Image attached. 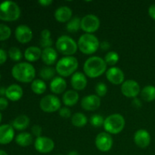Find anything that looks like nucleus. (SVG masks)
<instances>
[{"label":"nucleus","instance_id":"11","mask_svg":"<svg viewBox=\"0 0 155 155\" xmlns=\"http://www.w3.org/2000/svg\"><path fill=\"white\" fill-rule=\"evenodd\" d=\"M95 143L96 148L100 151L107 152V151H109L112 148L114 141L111 136L109 133L103 132V133H99L96 136Z\"/></svg>","mask_w":155,"mask_h":155},{"label":"nucleus","instance_id":"21","mask_svg":"<svg viewBox=\"0 0 155 155\" xmlns=\"http://www.w3.org/2000/svg\"><path fill=\"white\" fill-rule=\"evenodd\" d=\"M58 55L57 51L52 47H51V48H47L42 50L41 58L44 64L48 66H51L56 63V61H58Z\"/></svg>","mask_w":155,"mask_h":155},{"label":"nucleus","instance_id":"52","mask_svg":"<svg viewBox=\"0 0 155 155\" xmlns=\"http://www.w3.org/2000/svg\"><path fill=\"white\" fill-rule=\"evenodd\" d=\"M55 155H63V154H55Z\"/></svg>","mask_w":155,"mask_h":155},{"label":"nucleus","instance_id":"20","mask_svg":"<svg viewBox=\"0 0 155 155\" xmlns=\"http://www.w3.org/2000/svg\"><path fill=\"white\" fill-rule=\"evenodd\" d=\"M73 12L68 6H61L54 12V18L61 23L69 21L72 18Z\"/></svg>","mask_w":155,"mask_h":155},{"label":"nucleus","instance_id":"6","mask_svg":"<svg viewBox=\"0 0 155 155\" xmlns=\"http://www.w3.org/2000/svg\"><path fill=\"white\" fill-rule=\"evenodd\" d=\"M103 127L106 133L110 135L119 134L125 127V119L120 114H113L104 119Z\"/></svg>","mask_w":155,"mask_h":155},{"label":"nucleus","instance_id":"40","mask_svg":"<svg viewBox=\"0 0 155 155\" xmlns=\"http://www.w3.org/2000/svg\"><path fill=\"white\" fill-rule=\"evenodd\" d=\"M7 52L2 48H0V65L5 63V61H7Z\"/></svg>","mask_w":155,"mask_h":155},{"label":"nucleus","instance_id":"33","mask_svg":"<svg viewBox=\"0 0 155 155\" xmlns=\"http://www.w3.org/2000/svg\"><path fill=\"white\" fill-rule=\"evenodd\" d=\"M8 56L14 61H19L22 59L23 54L21 49L18 47H12L8 50Z\"/></svg>","mask_w":155,"mask_h":155},{"label":"nucleus","instance_id":"47","mask_svg":"<svg viewBox=\"0 0 155 155\" xmlns=\"http://www.w3.org/2000/svg\"><path fill=\"white\" fill-rule=\"evenodd\" d=\"M5 92H6V89H5V88L3 87L0 88V95H5Z\"/></svg>","mask_w":155,"mask_h":155},{"label":"nucleus","instance_id":"34","mask_svg":"<svg viewBox=\"0 0 155 155\" xmlns=\"http://www.w3.org/2000/svg\"><path fill=\"white\" fill-rule=\"evenodd\" d=\"M12 35V30L8 26L0 24V41H5Z\"/></svg>","mask_w":155,"mask_h":155},{"label":"nucleus","instance_id":"35","mask_svg":"<svg viewBox=\"0 0 155 155\" xmlns=\"http://www.w3.org/2000/svg\"><path fill=\"white\" fill-rule=\"evenodd\" d=\"M104 117L100 114H93L90 117V124L94 127H96V128L101 127V126L104 125Z\"/></svg>","mask_w":155,"mask_h":155},{"label":"nucleus","instance_id":"9","mask_svg":"<svg viewBox=\"0 0 155 155\" xmlns=\"http://www.w3.org/2000/svg\"><path fill=\"white\" fill-rule=\"evenodd\" d=\"M100 27V20L96 15H86L81 19V29L86 33L92 34Z\"/></svg>","mask_w":155,"mask_h":155},{"label":"nucleus","instance_id":"7","mask_svg":"<svg viewBox=\"0 0 155 155\" xmlns=\"http://www.w3.org/2000/svg\"><path fill=\"white\" fill-rule=\"evenodd\" d=\"M56 49L65 56H73L78 49L77 42L69 36L63 35L57 39L55 43Z\"/></svg>","mask_w":155,"mask_h":155},{"label":"nucleus","instance_id":"43","mask_svg":"<svg viewBox=\"0 0 155 155\" xmlns=\"http://www.w3.org/2000/svg\"><path fill=\"white\" fill-rule=\"evenodd\" d=\"M41 37L42 39H50L51 38V32L48 29H44L41 32Z\"/></svg>","mask_w":155,"mask_h":155},{"label":"nucleus","instance_id":"48","mask_svg":"<svg viewBox=\"0 0 155 155\" xmlns=\"http://www.w3.org/2000/svg\"><path fill=\"white\" fill-rule=\"evenodd\" d=\"M68 155H79V154H78V152H77V151H71V152H70Z\"/></svg>","mask_w":155,"mask_h":155},{"label":"nucleus","instance_id":"5","mask_svg":"<svg viewBox=\"0 0 155 155\" xmlns=\"http://www.w3.org/2000/svg\"><path fill=\"white\" fill-rule=\"evenodd\" d=\"M21 16L18 5L12 1L3 2L0 4V20L5 21H17Z\"/></svg>","mask_w":155,"mask_h":155},{"label":"nucleus","instance_id":"31","mask_svg":"<svg viewBox=\"0 0 155 155\" xmlns=\"http://www.w3.org/2000/svg\"><path fill=\"white\" fill-rule=\"evenodd\" d=\"M56 71L51 67H44L39 71V76L42 80H52L55 75Z\"/></svg>","mask_w":155,"mask_h":155},{"label":"nucleus","instance_id":"27","mask_svg":"<svg viewBox=\"0 0 155 155\" xmlns=\"http://www.w3.org/2000/svg\"><path fill=\"white\" fill-rule=\"evenodd\" d=\"M140 93L142 99L147 102H151L155 100V87L154 86L149 85L145 86L142 89Z\"/></svg>","mask_w":155,"mask_h":155},{"label":"nucleus","instance_id":"2","mask_svg":"<svg viewBox=\"0 0 155 155\" xmlns=\"http://www.w3.org/2000/svg\"><path fill=\"white\" fill-rule=\"evenodd\" d=\"M83 71L87 77L90 78H96L107 71V64L101 58L92 56L85 61Z\"/></svg>","mask_w":155,"mask_h":155},{"label":"nucleus","instance_id":"4","mask_svg":"<svg viewBox=\"0 0 155 155\" xmlns=\"http://www.w3.org/2000/svg\"><path fill=\"white\" fill-rule=\"evenodd\" d=\"M77 45L82 53L85 54H92L96 52L100 47V42L95 35L85 33L80 37Z\"/></svg>","mask_w":155,"mask_h":155},{"label":"nucleus","instance_id":"42","mask_svg":"<svg viewBox=\"0 0 155 155\" xmlns=\"http://www.w3.org/2000/svg\"><path fill=\"white\" fill-rule=\"evenodd\" d=\"M132 105H133L135 108L139 109L142 106V103L140 99H139V98H133V101H132Z\"/></svg>","mask_w":155,"mask_h":155},{"label":"nucleus","instance_id":"17","mask_svg":"<svg viewBox=\"0 0 155 155\" xmlns=\"http://www.w3.org/2000/svg\"><path fill=\"white\" fill-rule=\"evenodd\" d=\"M15 137V130L13 127L9 124H3L0 126V144H9Z\"/></svg>","mask_w":155,"mask_h":155},{"label":"nucleus","instance_id":"10","mask_svg":"<svg viewBox=\"0 0 155 155\" xmlns=\"http://www.w3.org/2000/svg\"><path fill=\"white\" fill-rule=\"evenodd\" d=\"M121 92L127 98H135L141 92L140 86L135 80H127L121 85Z\"/></svg>","mask_w":155,"mask_h":155},{"label":"nucleus","instance_id":"30","mask_svg":"<svg viewBox=\"0 0 155 155\" xmlns=\"http://www.w3.org/2000/svg\"><path fill=\"white\" fill-rule=\"evenodd\" d=\"M66 28L70 33H77L81 28V19L78 17L72 18L67 24Z\"/></svg>","mask_w":155,"mask_h":155},{"label":"nucleus","instance_id":"8","mask_svg":"<svg viewBox=\"0 0 155 155\" xmlns=\"http://www.w3.org/2000/svg\"><path fill=\"white\" fill-rule=\"evenodd\" d=\"M61 101L54 95H48L44 96L39 102V107L42 111L45 113H53L60 110Z\"/></svg>","mask_w":155,"mask_h":155},{"label":"nucleus","instance_id":"50","mask_svg":"<svg viewBox=\"0 0 155 155\" xmlns=\"http://www.w3.org/2000/svg\"><path fill=\"white\" fill-rule=\"evenodd\" d=\"M2 115L1 111H0V122H1V121H2Z\"/></svg>","mask_w":155,"mask_h":155},{"label":"nucleus","instance_id":"16","mask_svg":"<svg viewBox=\"0 0 155 155\" xmlns=\"http://www.w3.org/2000/svg\"><path fill=\"white\" fill-rule=\"evenodd\" d=\"M151 135L147 130L141 129L135 133L134 142L139 148H145L148 147L151 143Z\"/></svg>","mask_w":155,"mask_h":155},{"label":"nucleus","instance_id":"25","mask_svg":"<svg viewBox=\"0 0 155 155\" xmlns=\"http://www.w3.org/2000/svg\"><path fill=\"white\" fill-rule=\"evenodd\" d=\"M79 97L80 95L77 91L68 90L64 94L62 97V101L65 105L68 107H71V106L75 105L78 102Z\"/></svg>","mask_w":155,"mask_h":155},{"label":"nucleus","instance_id":"23","mask_svg":"<svg viewBox=\"0 0 155 155\" xmlns=\"http://www.w3.org/2000/svg\"><path fill=\"white\" fill-rule=\"evenodd\" d=\"M42 51L37 46H30L24 51V58L29 62L37 61L42 57Z\"/></svg>","mask_w":155,"mask_h":155},{"label":"nucleus","instance_id":"12","mask_svg":"<svg viewBox=\"0 0 155 155\" xmlns=\"http://www.w3.org/2000/svg\"><path fill=\"white\" fill-rule=\"evenodd\" d=\"M34 148L41 154H48L51 152L54 148V142L50 138L46 136H40L36 138L34 142Z\"/></svg>","mask_w":155,"mask_h":155},{"label":"nucleus","instance_id":"32","mask_svg":"<svg viewBox=\"0 0 155 155\" xmlns=\"http://www.w3.org/2000/svg\"><path fill=\"white\" fill-rule=\"evenodd\" d=\"M120 56L117 52L116 51H109L107 53V54L104 57V61L107 64V65H110V66H114L118 61H119Z\"/></svg>","mask_w":155,"mask_h":155},{"label":"nucleus","instance_id":"39","mask_svg":"<svg viewBox=\"0 0 155 155\" xmlns=\"http://www.w3.org/2000/svg\"><path fill=\"white\" fill-rule=\"evenodd\" d=\"M31 131H32V133H33V136H36V138H39V137H40V136H41V133H42V129L39 125L33 126L31 129Z\"/></svg>","mask_w":155,"mask_h":155},{"label":"nucleus","instance_id":"46","mask_svg":"<svg viewBox=\"0 0 155 155\" xmlns=\"http://www.w3.org/2000/svg\"><path fill=\"white\" fill-rule=\"evenodd\" d=\"M38 2L40 5L43 6V7H47V6H49L50 5L52 4L51 0H39Z\"/></svg>","mask_w":155,"mask_h":155},{"label":"nucleus","instance_id":"19","mask_svg":"<svg viewBox=\"0 0 155 155\" xmlns=\"http://www.w3.org/2000/svg\"><path fill=\"white\" fill-rule=\"evenodd\" d=\"M24 95L23 89L18 84H12L6 89L5 96L12 101H17L21 99Z\"/></svg>","mask_w":155,"mask_h":155},{"label":"nucleus","instance_id":"45","mask_svg":"<svg viewBox=\"0 0 155 155\" xmlns=\"http://www.w3.org/2000/svg\"><path fill=\"white\" fill-rule=\"evenodd\" d=\"M110 47V43L107 41H103L102 42H100V48L102 50H107Z\"/></svg>","mask_w":155,"mask_h":155},{"label":"nucleus","instance_id":"15","mask_svg":"<svg viewBox=\"0 0 155 155\" xmlns=\"http://www.w3.org/2000/svg\"><path fill=\"white\" fill-rule=\"evenodd\" d=\"M101 105V98L96 95H88L83 97L81 101V107L85 110L93 111Z\"/></svg>","mask_w":155,"mask_h":155},{"label":"nucleus","instance_id":"3","mask_svg":"<svg viewBox=\"0 0 155 155\" xmlns=\"http://www.w3.org/2000/svg\"><path fill=\"white\" fill-rule=\"evenodd\" d=\"M79 63L77 58L74 56H65L58 61L55 71L61 77H68L75 74Z\"/></svg>","mask_w":155,"mask_h":155},{"label":"nucleus","instance_id":"36","mask_svg":"<svg viewBox=\"0 0 155 155\" xmlns=\"http://www.w3.org/2000/svg\"><path fill=\"white\" fill-rule=\"evenodd\" d=\"M95 91L96 95H98V97H104L105 96L107 92V86L105 83H97V85L95 87Z\"/></svg>","mask_w":155,"mask_h":155},{"label":"nucleus","instance_id":"18","mask_svg":"<svg viewBox=\"0 0 155 155\" xmlns=\"http://www.w3.org/2000/svg\"><path fill=\"white\" fill-rule=\"evenodd\" d=\"M71 83L75 91L83 90L87 86V79L86 75L81 72H76L71 77Z\"/></svg>","mask_w":155,"mask_h":155},{"label":"nucleus","instance_id":"24","mask_svg":"<svg viewBox=\"0 0 155 155\" xmlns=\"http://www.w3.org/2000/svg\"><path fill=\"white\" fill-rule=\"evenodd\" d=\"M30 118L25 114H21L17 117L12 122V127L17 130H24L30 125Z\"/></svg>","mask_w":155,"mask_h":155},{"label":"nucleus","instance_id":"44","mask_svg":"<svg viewBox=\"0 0 155 155\" xmlns=\"http://www.w3.org/2000/svg\"><path fill=\"white\" fill-rule=\"evenodd\" d=\"M148 15H149V16L151 17L153 20L155 21V4L151 5L148 8Z\"/></svg>","mask_w":155,"mask_h":155},{"label":"nucleus","instance_id":"41","mask_svg":"<svg viewBox=\"0 0 155 155\" xmlns=\"http://www.w3.org/2000/svg\"><path fill=\"white\" fill-rule=\"evenodd\" d=\"M8 106V101L4 97H0V110H4Z\"/></svg>","mask_w":155,"mask_h":155},{"label":"nucleus","instance_id":"14","mask_svg":"<svg viewBox=\"0 0 155 155\" xmlns=\"http://www.w3.org/2000/svg\"><path fill=\"white\" fill-rule=\"evenodd\" d=\"M106 77L107 80L112 84L120 85L123 84L124 82L125 75L124 71L120 68L112 67L106 71Z\"/></svg>","mask_w":155,"mask_h":155},{"label":"nucleus","instance_id":"51","mask_svg":"<svg viewBox=\"0 0 155 155\" xmlns=\"http://www.w3.org/2000/svg\"><path fill=\"white\" fill-rule=\"evenodd\" d=\"M0 80H1V74H0Z\"/></svg>","mask_w":155,"mask_h":155},{"label":"nucleus","instance_id":"49","mask_svg":"<svg viewBox=\"0 0 155 155\" xmlns=\"http://www.w3.org/2000/svg\"><path fill=\"white\" fill-rule=\"evenodd\" d=\"M0 155H8V154L5 151H3V150H0Z\"/></svg>","mask_w":155,"mask_h":155},{"label":"nucleus","instance_id":"26","mask_svg":"<svg viewBox=\"0 0 155 155\" xmlns=\"http://www.w3.org/2000/svg\"><path fill=\"white\" fill-rule=\"evenodd\" d=\"M33 136L30 133L24 132L15 138V142L19 146L21 147H27L33 143Z\"/></svg>","mask_w":155,"mask_h":155},{"label":"nucleus","instance_id":"37","mask_svg":"<svg viewBox=\"0 0 155 155\" xmlns=\"http://www.w3.org/2000/svg\"><path fill=\"white\" fill-rule=\"evenodd\" d=\"M39 44H40V46L45 49L47 48H51L53 44V41L51 38L50 39H42L39 42Z\"/></svg>","mask_w":155,"mask_h":155},{"label":"nucleus","instance_id":"22","mask_svg":"<svg viewBox=\"0 0 155 155\" xmlns=\"http://www.w3.org/2000/svg\"><path fill=\"white\" fill-rule=\"evenodd\" d=\"M67 82L63 77H56L50 83V90L54 94H61L66 90Z\"/></svg>","mask_w":155,"mask_h":155},{"label":"nucleus","instance_id":"38","mask_svg":"<svg viewBox=\"0 0 155 155\" xmlns=\"http://www.w3.org/2000/svg\"><path fill=\"white\" fill-rule=\"evenodd\" d=\"M59 115L63 118H69L71 117V111L68 107H62L59 110Z\"/></svg>","mask_w":155,"mask_h":155},{"label":"nucleus","instance_id":"29","mask_svg":"<svg viewBox=\"0 0 155 155\" xmlns=\"http://www.w3.org/2000/svg\"><path fill=\"white\" fill-rule=\"evenodd\" d=\"M47 86L44 80L36 79L31 83V89L33 93L36 95H42L46 91Z\"/></svg>","mask_w":155,"mask_h":155},{"label":"nucleus","instance_id":"13","mask_svg":"<svg viewBox=\"0 0 155 155\" xmlns=\"http://www.w3.org/2000/svg\"><path fill=\"white\" fill-rule=\"evenodd\" d=\"M15 38L19 42L22 44L28 43L33 39L32 30L27 25H19L15 30Z\"/></svg>","mask_w":155,"mask_h":155},{"label":"nucleus","instance_id":"28","mask_svg":"<svg viewBox=\"0 0 155 155\" xmlns=\"http://www.w3.org/2000/svg\"><path fill=\"white\" fill-rule=\"evenodd\" d=\"M88 122V119L85 114L83 113H75L71 117V123L73 125L78 128H82L85 127Z\"/></svg>","mask_w":155,"mask_h":155},{"label":"nucleus","instance_id":"1","mask_svg":"<svg viewBox=\"0 0 155 155\" xmlns=\"http://www.w3.org/2000/svg\"><path fill=\"white\" fill-rule=\"evenodd\" d=\"M12 77L18 82L28 83L33 82L36 77V70L29 62H21L12 69Z\"/></svg>","mask_w":155,"mask_h":155}]
</instances>
